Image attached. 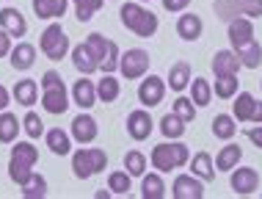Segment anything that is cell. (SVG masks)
Masks as SVG:
<instances>
[{
	"label": "cell",
	"mask_w": 262,
	"mask_h": 199,
	"mask_svg": "<svg viewBox=\"0 0 262 199\" xmlns=\"http://www.w3.org/2000/svg\"><path fill=\"white\" fill-rule=\"evenodd\" d=\"M23 130L28 133V138H39V136H45V122H41L39 113H33V111H28V113H25V116H23Z\"/></svg>",
	"instance_id": "obj_41"
},
{
	"label": "cell",
	"mask_w": 262,
	"mask_h": 199,
	"mask_svg": "<svg viewBox=\"0 0 262 199\" xmlns=\"http://www.w3.org/2000/svg\"><path fill=\"white\" fill-rule=\"evenodd\" d=\"M36 161H39V149L31 141H17V147H11V155H9V177L17 186H25L33 174Z\"/></svg>",
	"instance_id": "obj_3"
},
{
	"label": "cell",
	"mask_w": 262,
	"mask_h": 199,
	"mask_svg": "<svg viewBox=\"0 0 262 199\" xmlns=\"http://www.w3.org/2000/svg\"><path fill=\"white\" fill-rule=\"evenodd\" d=\"M124 169L133 177H144L146 174V155L141 152V149H130V152L124 155Z\"/></svg>",
	"instance_id": "obj_38"
},
{
	"label": "cell",
	"mask_w": 262,
	"mask_h": 199,
	"mask_svg": "<svg viewBox=\"0 0 262 199\" xmlns=\"http://www.w3.org/2000/svg\"><path fill=\"white\" fill-rule=\"evenodd\" d=\"M102 3H105V0H72V6H75V17L80 19V23H89V19L102 9Z\"/></svg>",
	"instance_id": "obj_39"
},
{
	"label": "cell",
	"mask_w": 262,
	"mask_h": 199,
	"mask_svg": "<svg viewBox=\"0 0 262 199\" xmlns=\"http://www.w3.org/2000/svg\"><path fill=\"white\" fill-rule=\"evenodd\" d=\"M235 133H237V119L232 116V113H218V116L212 119V136L215 138L229 141Z\"/></svg>",
	"instance_id": "obj_30"
},
{
	"label": "cell",
	"mask_w": 262,
	"mask_h": 199,
	"mask_svg": "<svg viewBox=\"0 0 262 199\" xmlns=\"http://www.w3.org/2000/svg\"><path fill=\"white\" fill-rule=\"evenodd\" d=\"M19 130H23V122H19L14 113L0 111V141H3V144H14L19 136Z\"/></svg>",
	"instance_id": "obj_29"
},
{
	"label": "cell",
	"mask_w": 262,
	"mask_h": 199,
	"mask_svg": "<svg viewBox=\"0 0 262 199\" xmlns=\"http://www.w3.org/2000/svg\"><path fill=\"white\" fill-rule=\"evenodd\" d=\"M86 47H89L91 58H94L97 64H102V61H105V55H108L111 39H105L102 33H89V36H86Z\"/></svg>",
	"instance_id": "obj_36"
},
{
	"label": "cell",
	"mask_w": 262,
	"mask_h": 199,
	"mask_svg": "<svg viewBox=\"0 0 262 199\" xmlns=\"http://www.w3.org/2000/svg\"><path fill=\"white\" fill-rule=\"evenodd\" d=\"M11 33L9 31H3V28H0V58H6V55L11 53Z\"/></svg>",
	"instance_id": "obj_48"
},
{
	"label": "cell",
	"mask_w": 262,
	"mask_h": 199,
	"mask_svg": "<svg viewBox=\"0 0 262 199\" xmlns=\"http://www.w3.org/2000/svg\"><path fill=\"white\" fill-rule=\"evenodd\" d=\"M41 108L47 113H63L69 108V94H67V86L58 83V86H50V89H41Z\"/></svg>",
	"instance_id": "obj_12"
},
{
	"label": "cell",
	"mask_w": 262,
	"mask_h": 199,
	"mask_svg": "<svg viewBox=\"0 0 262 199\" xmlns=\"http://www.w3.org/2000/svg\"><path fill=\"white\" fill-rule=\"evenodd\" d=\"M108 166V155L100 147H80L72 155V172L77 180H89V177L100 174Z\"/></svg>",
	"instance_id": "obj_4"
},
{
	"label": "cell",
	"mask_w": 262,
	"mask_h": 199,
	"mask_svg": "<svg viewBox=\"0 0 262 199\" xmlns=\"http://www.w3.org/2000/svg\"><path fill=\"white\" fill-rule=\"evenodd\" d=\"M190 99L196 103V108H207L212 99V83L204 77H193L190 81Z\"/></svg>",
	"instance_id": "obj_31"
},
{
	"label": "cell",
	"mask_w": 262,
	"mask_h": 199,
	"mask_svg": "<svg viewBox=\"0 0 262 199\" xmlns=\"http://www.w3.org/2000/svg\"><path fill=\"white\" fill-rule=\"evenodd\" d=\"M19 188H23L25 199H45L47 196V180L41 174H36V172H33L31 180H28L25 186H19Z\"/></svg>",
	"instance_id": "obj_37"
},
{
	"label": "cell",
	"mask_w": 262,
	"mask_h": 199,
	"mask_svg": "<svg viewBox=\"0 0 262 199\" xmlns=\"http://www.w3.org/2000/svg\"><path fill=\"white\" fill-rule=\"evenodd\" d=\"M171 111L177 113V116H182L185 122H193V119H196V103L190 97H177L174 105H171Z\"/></svg>",
	"instance_id": "obj_42"
},
{
	"label": "cell",
	"mask_w": 262,
	"mask_h": 199,
	"mask_svg": "<svg viewBox=\"0 0 262 199\" xmlns=\"http://www.w3.org/2000/svg\"><path fill=\"white\" fill-rule=\"evenodd\" d=\"M240 14L249 19H259L262 17V0H240Z\"/></svg>",
	"instance_id": "obj_44"
},
{
	"label": "cell",
	"mask_w": 262,
	"mask_h": 199,
	"mask_svg": "<svg viewBox=\"0 0 262 199\" xmlns=\"http://www.w3.org/2000/svg\"><path fill=\"white\" fill-rule=\"evenodd\" d=\"M149 161L152 166L158 169V172H171V169H182L185 163H190V149L188 144H182V141H163V144L152 147L149 152Z\"/></svg>",
	"instance_id": "obj_2"
},
{
	"label": "cell",
	"mask_w": 262,
	"mask_h": 199,
	"mask_svg": "<svg viewBox=\"0 0 262 199\" xmlns=\"http://www.w3.org/2000/svg\"><path fill=\"white\" fill-rule=\"evenodd\" d=\"M72 64H75V69H77L80 75H94L97 69H100V64L91 58L86 42H80V45H75V47H72Z\"/></svg>",
	"instance_id": "obj_23"
},
{
	"label": "cell",
	"mask_w": 262,
	"mask_h": 199,
	"mask_svg": "<svg viewBox=\"0 0 262 199\" xmlns=\"http://www.w3.org/2000/svg\"><path fill=\"white\" fill-rule=\"evenodd\" d=\"M0 28L3 31H9L14 39H23L28 33V19L23 17V11L19 9H0Z\"/></svg>",
	"instance_id": "obj_14"
},
{
	"label": "cell",
	"mask_w": 262,
	"mask_h": 199,
	"mask_svg": "<svg viewBox=\"0 0 262 199\" xmlns=\"http://www.w3.org/2000/svg\"><path fill=\"white\" fill-rule=\"evenodd\" d=\"M119 94H122V83H119L113 75L102 72V81L97 83V99L108 105V103H116V99H119Z\"/></svg>",
	"instance_id": "obj_27"
},
{
	"label": "cell",
	"mask_w": 262,
	"mask_h": 199,
	"mask_svg": "<svg viewBox=\"0 0 262 199\" xmlns=\"http://www.w3.org/2000/svg\"><path fill=\"white\" fill-rule=\"evenodd\" d=\"M190 81H193V72H190V64L188 61H177L168 67V77H166V83L171 86V91H185L190 86Z\"/></svg>",
	"instance_id": "obj_18"
},
{
	"label": "cell",
	"mask_w": 262,
	"mask_h": 199,
	"mask_svg": "<svg viewBox=\"0 0 262 199\" xmlns=\"http://www.w3.org/2000/svg\"><path fill=\"white\" fill-rule=\"evenodd\" d=\"M94 196H97V199H108V196H113V191H111V188H108V191H105V188H100Z\"/></svg>",
	"instance_id": "obj_51"
},
{
	"label": "cell",
	"mask_w": 262,
	"mask_h": 199,
	"mask_svg": "<svg viewBox=\"0 0 262 199\" xmlns=\"http://www.w3.org/2000/svg\"><path fill=\"white\" fill-rule=\"evenodd\" d=\"M31 6H33V14L39 19H58L67 14L69 0H33Z\"/></svg>",
	"instance_id": "obj_21"
},
{
	"label": "cell",
	"mask_w": 262,
	"mask_h": 199,
	"mask_svg": "<svg viewBox=\"0 0 262 199\" xmlns=\"http://www.w3.org/2000/svg\"><path fill=\"white\" fill-rule=\"evenodd\" d=\"M229 188L237 196H251L259 188V172L254 166H235L229 174Z\"/></svg>",
	"instance_id": "obj_7"
},
{
	"label": "cell",
	"mask_w": 262,
	"mask_h": 199,
	"mask_svg": "<svg viewBox=\"0 0 262 199\" xmlns=\"http://www.w3.org/2000/svg\"><path fill=\"white\" fill-rule=\"evenodd\" d=\"M119 19H122V25L127 28V31H133L138 39H149L158 33V25H160V19H158V14L149 11V9H144V6L138 3H124L122 9H119Z\"/></svg>",
	"instance_id": "obj_1"
},
{
	"label": "cell",
	"mask_w": 262,
	"mask_h": 199,
	"mask_svg": "<svg viewBox=\"0 0 262 199\" xmlns=\"http://www.w3.org/2000/svg\"><path fill=\"white\" fill-rule=\"evenodd\" d=\"M97 133H100V127H97V119L91 113H80V116L72 119V138L77 144H91L97 138Z\"/></svg>",
	"instance_id": "obj_13"
},
{
	"label": "cell",
	"mask_w": 262,
	"mask_h": 199,
	"mask_svg": "<svg viewBox=\"0 0 262 199\" xmlns=\"http://www.w3.org/2000/svg\"><path fill=\"white\" fill-rule=\"evenodd\" d=\"M204 31V23L199 14H180L177 19V36L185 39V42H196Z\"/></svg>",
	"instance_id": "obj_19"
},
{
	"label": "cell",
	"mask_w": 262,
	"mask_h": 199,
	"mask_svg": "<svg viewBox=\"0 0 262 199\" xmlns=\"http://www.w3.org/2000/svg\"><path fill=\"white\" fill-rule=\"evenodd\" d=\"M124 125H127V133H130L133 141H146L152 136V130H155V122H152V116H149V111H146V108L130 111Z\"/></svg>",
	"instance_id": "obj_9"
},
{
	"label": "cell",
	"mask_w": 262,
	"mask_h": 199,
	"mask_svg": "<svg viewBox=\"0 0 262 199\" xmlns=\"http://www.w3.org/2000/svg\"><path fill=\"white\" fill-rule=\"evenodd\" d=\"M72 99H75V105H80L83 111H89V108H94V105H97V86L89 81V75H83L80 81H75Z\"/></svg>",
	"instance_id": "obj_17"
},
{
	"label": "cell",
	"mask_w": 262,
	"mask_h": 199,
	"mask_svg": "<svg viewBox=\"0 0 262 199\" xmlns=\"http://www.w3.org/2000/svg\"><path fill=\"white\" fill-rule=\"evenodd\" d=\"M149 53L144 47H130L127 53H122V61H119V72L127 81H138L149 72Z\"/></svg>",
	"instance_id": "obj_6"
},
{
	"label": "cell",
	"mask_w": 262,
	"mask_h": 199,
	"mask_svg": "<svg viewBox=\"0 0 262 199\" xmlns=\"http://www.w3.org/2000/svg\"><path fill=\"white\" fill-rule=\"evenodd\" d=\"M240 158H243V147L226 144V147L218 149V155H215V169L218 172H232V169L240 163Z\"/></svg>",
	"instance_id": "obj_25"
},
{
	"label": "cell",
	"mask_w": 262,
	"mask_h": 199,
	"mask_svg": "<svg viewBox=\"0 0 262 199\" xmlns=\"http://www.w3.org/2000/svg\"><path fill=\"white\" fill-rule=\"evenodd\" d=\"M215 17L229 25L232 19L240 17V0H215Z\"/></svg>",
	"instance_id": "obj_40"
},
{
	"label": "cell",
	"mask_w": 262,
	"mask_h": 199,
	"mask_svg": "<svg viewBox=\"0 0 262 199\" xmlns=\"http://www.w3.org/2000/svg\"><path fill=\"white\" fill-rule=\"evenodd\" d=\"M204 180L196 174H177L171 183V196L174 199H202L204 196Z\"/></svg>",
	"instance_id": "obj_10"
},
{
	"label": "cell",
	"mask_w": 262,
	"mask_h": 199,
	"mask_svg": "<svg viewBox=\"0 0 262 199\" xmlns=\"http://www.w3.org/2000/svg\"><path fill=\"white\" fill-rule=\"evenodd\" d=\"M188 6H190V0H163V9H166V11H174V14L185 11Z\"/></svg>",
	"instance_id": "obj_47"
},
{
	"label": "cell",
	"mask_w": 262,
	"mask_h": 199,
	"mask_svg": "<svg viewBox=\"0 0 262 199\" xmlns=\"http://www.w3.org/2000/svg\"><path fill=\"white\" fill-rule=\"evenodd\" d=\"M226 36H229V45L232 50H240L246 45H251L254 42V23L249 17H237L229 23V31H226Z\"/></svg>",
	"instance_id": "obj_11"
},
{
	"label": "cell",
	"mask_w": 262,
	"mask_h": 199,
	"mask_svg": "<svg viewBox=\"0 0 262 199\" xmlns=\"http://www.w3.org/2000/svg\"><path fill=\"white\" fill-rule=\"evenodd\" d=\"M11 103V91L6 86H0V111H6V105Z\"/></svg>",
	"instance_id": "obj_49"
},
{
	"label": "cell",
	"mask_w": 262,
	"mask_h": 199,
	"mask_svg": "<svg viewBox=\"0 0 262 199\" xmlns=\"http://www.w3.org/2000/svg\"><path fill=\"white\" fill-rule=\"evenodd\" d=\"M58 83H63V77L55 72V69H47L45 75H41V89H50V86H58Z\"/></svg>",
	"instance_id": "obj_46"
},
{
	"label": "cell",
	"mask_w": 262,
	"mask_h": 199,
	"mask_svg": "<svg viewBox=\"0 0 262 199\" xmlns=\"http://www.w3.org/2000/svg\"><path fill=\"white\" fill-rule=\"evenodd\" d=\"M138 3H146V0H138Z\"/></svg>",
	"instance_id": "obj_52"
},
{
	"label": "cell",
	"mask_w": 262,
	"mask_h": 199,
	"mask_svg": "<svg viewBox=\"0 0 262 199\" xmlns=\"http://www.w3.org/2000/svg\"><path fill=\"white\" fill-rule=\"evenodd\" d=\"M9 61L17 72H28V69L33 67V61H36V47H33L31 42H17L9 53Z\"/></svg>",
	"instance_id": "obj_15"
},
{
	"label": "cell",
	"mask_w": 262,
	"mask_h": 199,
	"mask_svg": "<svg viewBox=\"0 0 262 199\" xmlns=\"http://www.w3.org/2000/svg\"><path fill=\"white\" fill-rule=\"evenodd\" d=\"M39 47L50 61H61L72 53V45H69V36L61 28V23H50L45 28V33H41V39H39Z\"/></svg>",
	"instance_id": "obj_5"
},
{
	"label": "cell",
	"mask_w": 262,
	"mask_h": 199,
	"mask_svg": "<svg viewBox=\"0 0 262 199\" xmlns=\"http://www.w3.org/2000/svg\"><path fill=\"white\" fill-rule=\"evenodd\" d=\"M11 97H14V103L25 105V108L36 105V99H39L36 81H33V77H23V81H17V83H14V89H11Z\"/></svg>",
	"instance_id": "obj_20"
},
{
	"label": "cell",
	"mask_w": 262,
	"mask_h": 199,
	"mask_svg": "<svg viewBox=\"0 0 262 199\" xmlns=\"http://www.w3.org/2000/svg\"><path fill=\"white\" fill-rule=\"evenodd\" d=\"M240 58L235 50H218L215 55H212V72L215 77H224V75H237L240 72Z\"/></svg>",
	"instance_id": "obj_16"
},
{
	"label": "cell",
	"mask_w": 262,
	"mask_h": 199,
	"mask_svg": "<svg viewBox=\"0 0 262 199\" xmlns=\"http://www.w3.org/2000/svg\"><path fill=\"white\" fill-rule=\"evenodd\" d=\"M141 196L144 199H163L166 196V183H163L160 172H152V174L141 177Z\"/></svg>",
	"instance_id": "obj_28"
},
{
	"label": "cell",
	"mask_w": 262,
	"mask_h": 199,
	"mask_svg": "<svg viewBox=\"0 0 262 199\" xmlns=\"http://www.w3.org/2000/svg\"><path fill=\"white\" fill-rule=\"evenodd\" d=\"M237 53V58H240V64H243L246 69H257L259 64H262V47H259V42L254 39L251 45H246V47H240V50H235Z\"/></svg>",
	"instance_id": "obj_34"
},
{
	"label": "cell",
	"mask_w": 262,
	"mask_h": 199,
	"mask_svg": "<svg viewBox=\"0 0 262 199\" xmlns=\"http://www.w3.org/2000/svg\"><path fill=\"white\" fill-rule=\"evenodd\" d=\"M251 122L254 125H262V103L254 105V113H251Z\"/></svg>",
	"instance_id": "obj_50"
},
{
	"label": "cell",
	"mask_w": 262,
	"mask_h": 199,
	"mask_svg": "<svg viewBox=\"0 0 262 199\" xmlns=\"http://www.w3.org/2000/svg\"><path fill=\"white\" fill-rule=\"evenodd\" d=\"M119 61H122V50H119V45L111 39V47H108V55H105V61L100 64V69L102 72H108V75H113L119 69Z\"/></svg>",
	"instance_id": "obj_43"
},
{
	"label": "cell",
	"mask_w": 262,
	"mask_h": 199,
	"mask_svg": "<svg viewBox=\"0 0 262 199\" xmlns=\"http://www.w3.org/2000/svg\"><path fill=\"white\" fill-rule=\"evenodd\" d=\"M243 133H246V138H249L254 147L262 149V125H251V127H246Z\"/></svg>",
	"instance_id": "obj_45"
},
{
	"label": "cell",
	"mask_w": 262,
	"mask_h": 199,
	"mask_svg": "<svg viewBox=\"0 0 262 199\" xmlns=\"http://www.w3.org/2000/svg\"><path fill=\"white\" fill-rule=\"evenodd\" d=\"M108 188L116 196H127L133 191V174L127 172V169H122V172H111L108 174Z\"/></svg>",
	"instance_id": "obj_33"
},
{
	"label": "cell",
	"mask_w": 262,
	"mask_h": 199,
	"mask_svg": "<svg viewBox=\"0 0 262 199\" xmlns=\"http://www.w3.org/2000/svg\"><path fill=\"white\" fill-rule=\"evenodd\" d=\"M254 105H257L254 94H249V91H237V94H235V103H232V116H235L237 122H251Z\"/></svg>",
	"instance_id": "obj_26"
},
{
	"label": "cell",
	"mask_w": 262,
	"mask_h": 199,
	"mask_svg": "<svg viewBox=\"0 0 262 199\" xmlns=\"http://www.w3.org/2000/svg\"><path fill=\"white\" fill-rule=\"evenodd\" d=\"M215 163H212V155L210 152H196L193 158H190V174H196L199 180L204 183H210V180H215Z\"/></svg>",
	"instance_id": "obj_22"
},
{
	"label": "cell",
	"mask_w": 262,
	"mask_h": 199,
	"mask_svg": "<svg viewBox=\"0 0 262 199\" xmlns=\"http://www.w3.org/2000/svg\"><path fill=\"white\" fill-rule=\"evenodd\" d=\"M163 97H166V81L158 75H144V81L138 86V103L144 108H155V105L163 103Z\"/></svg>",
	"instance_id": "obj_8"
},
{
	"label": "cell",
	"mask_w": 262,
	"mask_h": 199,
	"mask_svg": "<svg viewBox=\"0 0 262 199\" xmlns=\"http://www.w3.org/2000/svg\"><path fill=\"white\" fill-rule=\"evenodd\" d=\"M240 89V81L237 75H224V77H215V86H212V94L221 97V99H232Z\"/></svg>",
	"instance_id": "obj_35"
},
{
	"label": "cell",
	"mask_w": 262,
	"mask_h": 199,
	"mask_svg": "<svg viewBox=\"0 0 262 199\" xmlns=\"http://www.w3.org/2000/svg\"><path fill=\"white\" fill-rule=\"evenodd\" d=\"M45 141H47V147H50L53 155H69L72 152V136L63 133L61 127H50V130L45 133Z\"/></svg>",
	"instance_id": "obj_24"
},
{
	"label": "cell",
	"mask_w": 262,
	"mask_h": 199,
	"mask_svg": "<svg viewBox=\"0 0 262 199\" xmlns=\"http://www.w3.org/2000/svg\"><path fill=\"white\" fill-rule=\"evenodd\" d=\"M160 133H163L166 138H171V141H174V138H182V136H185V119L177 116L174 111L166 113V116L160 119Z\"/></svg>",
	"instance_id": "obj_32"
}]
</instances>
